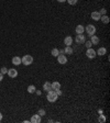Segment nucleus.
I'll return each mask as SVG.
<instances>
[{"instance_id":"nucleus-17","label":"nucleus","mask_w":110,"mask_h":123,"mask_svg":"<svg viewBox=\"0 0 110 123\" xmlns=\"http://www.w3.org/2000/svg\"><path fill=\"white\" fill-rule=\"evenodd\" d=\"M97 53V55H100V56H102V55H105V54L107 53V50H106V47H100L99 50L96 52Z\"/></svg>"},{"instance_id":"nucleus-32","label":"nucleus","mask_w":110,"mask_h":123,"mask_svg":"<svg viewBox=\"0 0 110 123\" xmlns=\"http://www.w3.org/2000/svg\"><path fill=\"white\" fill-rule=\"evenodd\" d=\"M0 68H1V67H0Z\"/></svg>"},{"instance_id":"nucleus-30","label":"nucleus","mask_w":110,"mask_h":123,"mask_svg":"<svg viewBox=\"0 0 110 123\" xmlns=\"http://www.w3.org/2000/svg\"><path fill=\"white\" fill-rule=\"evenodd\" d=\"M57 1H58V2H65L66 0H57Z\"/></svg>"},{"instance_id":"nucleus-28","label":"nucleus","mask_w":110,"mask_h":123,"mask_svg":"<svg viewBox=\"0 0 110 123\" xmlns=\"http://www.w3.org/2000/svg\"><path fill=\"white\" fill-rule=\"evenodd\" d=\"M35 93H36V95H38V96H41V93H42V92L40 91V90H35Z\"/></svg>"},{"instance_id":"nucleus-16","label":"nucleus","mask_w":110,"mask_h":123,"mask_svg":"<svg viewBox=\"0 0 110 123\" xmlns=\"http://www.w3.org/2000/svg\"><path fill=\"white\" fill-rule=\"evenodd\" d=\"M100 20L102 21V23H105V24H108L109 23V17L107 16V14H104V16L100 17Z\"/></svg>"},{"instance_id":"nucleus-22","label":"nucleus","mask_w":110,"mask_h":123,"mask_svg":"<svg viewBox=\"0 0 110 123\" xmlns=\"http://www.w3.org/2000/svg\"><path fill=\"white\" fill-rule=\"evenodd\" d=\"M66 1H67V2H68V4H70V6H75L78 0H66Z\"/></svg>"},{"instance_id":"nucleus-5","label":"nucleus","mask_w":110,"mask_h":123,"mask_svg":"<svg viewBox=\"0 0 110 123\" xmlns=\"http://www.w3.org/2000/svg\"><path fill=\"white\" fill-rule=\"evenodd\" d=\"M75 41L77 44H84L86 41V38H85V35H83V34H77L76 35V38H75Z\"/></svg>"},{"instance_id":"nucleus-31","label":"nucleus","mask_w":110,"mask_h":123,"mask_svg":"<svg viewBox=\"0 0 110 123\" xmlns=\"http://www.w3.org/2000/svg\"><path fill=\"white\" fill-rule=\"evenodd\" d=\"M2 120V114H1V112H0V121Z\"/></svg>"},{"instance_id":"nucleus-14","label":"nucleus","mask_w":110,"mask_h":123,"mask_svg":"<svg viewBox=\"0 0 110 123\" xmlns=\"http://www.w3.org/2000/svg\"><path fill=\"white\" fill-rule=\"evenodd\" d=\"M90 42L92 43V45H96L99 43V38L98 36H96V35H91V38H90Z\"/></svg>"},{"instance_id":"nucleus-6","label":"nucleus","mask_w":110,"mask_h":123,"mask_svg":"<svg viewBox=\"0 0 110 123\" xmlns=\"http://www.w3.org/2000/svg\"><path fill=\"white\" fill-rule=\"evenodd\" d=\"M57 62L60 64H62V65H64V64L67 63V57H66L64 54H60V55L57 56Z\"/></svg>"},{"instance_id":"nucleus-8","label":"nucleus","mask_w":110,"mask_h":123,"mask_svg":"<svg viewBox=\"0 0 110 123\" xmlns=\"http://www.w3.org/2000/svg\"><path fill=\"white\" fill-rule=\"evenodd\" d=\"M8 76L10 78H16L18 76V72L14 68H10V69H8Z\"/></svg>"},{"instance_id":"nucleus-15","label":"nucleus","mask_w":110,"mask_h":123,"mask_svg":"<svg viewBox=\"0 0 110 123\" xmlns=\"http://www.w3.org/2000/svg\"><path fill=\"white\" fill-rule=\"evenodd\" d=\"M51 85H52V89H53V90L61 89V84H60L58 81H53L52 84H51Z\"/></svg>"},{"instance_id":"nucleus-11","label":"nucleus","mask_w":110,"mask_h":123,"mask_svg":"<svg viewBox=\"0 0 110 123\" xmlns=\"http://www.w3.org/2000/svg\"><path fill=\"white\" fill-rule=\"evenodd\" d=\"M84 31H85V26H84V25L79 24L76 26V33H77V34H83Z\"/></svg>"},{"instance_id":"nucleus-7","label":"nucleus","mask_w":110,"mask_h":123,"mask_svg":"<svg viewBox=\"0 0 110 123\" xmlns=\"http://www.w3.org/2000/svg\"><path fill=\"white\" fill-rule=\"evenodd\" d=\"M30 122L31 123H40L41 122V115H40V114H34V115H32V118L30 119Z\"/></svg>"},{"instance_id":"nucleus-1","label":"nucleus","mask_w":110,"mask_h":123,"mask_svg":"<svg viewBox=\"0 0 110 123\" xmlns=\"http://www.w3.org/2000/svg\"><path fill=\"white\" fill-rule=\"evenodd\" d=\"M57 98H58V96H57L56 91L55 90H50V91H47V96H46V99L48 102H55V101L57 100Z\"/></svg>"},{"instance_id":"nucleus-4","label":"nucleus","mask_w":110,"mask_h":123,"mask_svg":"<svg viewBox=\"0 0 110 123\" xmlns=\"http://www.w3.org/2000/svg\"><path fill=\"white\" fill-rule=\"evenodd\" d=\"M96 55H97V53H96V51L94 50V48H87V51H86V56L88 57V58H90V59H92V58H95L96 57Z\"/></svg>"},{"instance_id":"nucleus-24","label":"nucleus","mask_w":110,"mask_h":123,"mask_svg":"<svg viewBox=\"0 0 110 123\" xmlns=\"http://www.w3.org/2000/svg\"><path fill=\"white\" fill-rule=\"evenodd\" d=\"M45 113H46V112H45V110H44V109H40L38 114H40L41 117H43V115H45Z\"/></svg>"},{"instance_id":"nucleus-18","label":"nucleus","mask_w":110,"mask_h":123,"mask_svg":"<svg viewBox=\"0 0 110 123\" xmlns=\"http://www.w3.org/2000/svg\"><path fill=\"white\" fill-rule=\"evenodd\" d=\"M35 90H36V88H35L34 85H30L28 87V92H29V93H34Z\"/></svg>"},{"instance_id":"nucleus-23","label":"nucleus","mask_w":110,"mask_h":123,"mask_svg":"<svg viewBox=\"0 0 110 123\" xmlns=\"http://www.w3.org/2000/svg\"><path fill=\"white\" fill-rule=\"evenodd\" d=\"M84 44L86 45V47H87V48H90L91 46H92V43H91L90 41H85V43H84Z\"/></svg>"},{"instance_id":"nucleus-26","label":"nucleus","mask_w":110,"mask_h":123,"mask_svg":"<svg viewBox=\"0 0 110 123\" xmlns=\"http://www.w3.org/2000/svg\"><path fill=\"white\" fill-rule=\"evenodd\" d=\"M99 13H100L101 16H104V14H106V13H107V10L105 9V8H102V9H101L100 11H99Z\"/></svg>"},{"instance_id":"nucleus-19","label":"nucleus","mask_w":110,"mask_h":123,"mask_svg":"<svg viewBox=\"0 0 110 123\" xmlns=\"http://www.w3.org/2000/svg\"><path fill=\"white\" fill-rule=\"evenodd\" d=\"M51 54H52V56L57 57L58 55H60V51L57 50V48H53V50L51 51Z\"/></svg>"},{"instance_id":"nucleus-9","label":"nucleus","mask_w":110,"mask_h":123,"mask_svg":"<svg viewBox=\"0 0 110 123\" xmlns=\"http://www.w3.org/2000/svg\"><path fill=\"white\" fill-rule=\"evenodd\" d=\"M91 19L92 20H95V21H99L100 20V17H101V14L99 12H97V11H94V12H91Z\"/></svg>"},{"instance_id":"nucleus-13","label":"nucleus","mask_w":110,"mask_h":123,"mask_svg":"<svg viewBox=\"0 0 110 123\" xmlns=\"http://www.w3.org/2000/svg\"><path fill=\"white\" fill-rule=\"evenodd\" d=\"M12 64H13V65H16V66L20 65V64H21V58L18 57V56H14L12 58Z\"/></svg>"},{"instance_id":"nucleus-10","label":"nucleus","mask_w":110,"mask_h":123,"mask_svg":"<svg viewBox=\"0 0 110 123\" xmlns=\"http://www.w3.org/2000/svg\"><path fill=\"white\" fill-rule=\"evenodd\" d=\"M43 90H44V91H50V90H52V85H51L50 81H45V82H44Z\"/></svg>"},{"instance_id":"nucleus-12","label":"nucleus","mask_w":110,"mask_h":123,"mask_svg":"<svg viewBox=\"0 0 110 123\" xmlns=\"http://www.w3.org/2000/svg\"><path fill=\"white\" fill-rule=\"evenodd\" d=\"M73 43V38H70V36H66L65 38H64V44L66 45V46H70Z\"/></svg>"},{"instance_id":"nucleus-2","label":"nucleus","mask_w":110,"mask_h":123,"mask_svg":"<svg viewBox=\"0 0 110 123\" xmlns=\"http://www.w3.org/2000/svg\"><path fill=\"white\" fill-rule=\"evenodd\" d=\"M32 63H33V56H31V55H24L21 58V64H23L24 66H29Z\"/></svg>"},{"instance_id":"nucleus-3","label":"nucleus","mask_w":110,"mask_h":123,"mask_svg":"<svg viewBox=\"0 0 110 123\" xmlns=\"http://www.w3.org/2000/svg\"><path fill=\"white\" fill-rule=\"evenodd\" d=\"M86 33H87L89 36L95 35V33H96V26L92 24H88L87 26H86Z\"/></svg>"},{"instance_id":"nucleus-29","label":"nucleus","mask_w":110,"mask_h":123,"mask_svg":"<svg viewBox=\"0 0 110 123\" xmlns=\"http://www.w3.org/2000/svg\"><path fill=\"white\" fill-rule=\"evenodd\" d=\"M2 79H3V74H1V73H0V81H1Z\"/></svg>"},{"instance_id":"nucleus-27","label":"nucleus","mask_w":110,"mask_h":123,"mask_svg":"<svg viewBox=\"0 0 110 123\" xmlns=\"http://www.w3.org/2000/svg\"><path fill=\"white\" fill-rule=\"evenodd\" d=\"M55 91H56L57 96H61V95H62V91H61V89H56V90H55Z\"/></svg>"},{"instance_id":"nucleus-20","label":"nucleus","mask_w":110,"mask_h":123,"mask_svg":"<svg viewBox=\"0 0 110 123\" xmlns=\"http://www.w3.org/2000/svg\"><path fill=\"white\" fill-rule=\"evenodd\" d=\"M73 48L70 47V46H66L65 48H64V53H66V54H68V55H70V54H73Z\"/></svg>"},{"instance_id":"nucleus-21","label":"nucleus","mask_w":110,"mask_h":123,"mask_svg":"<svg viewBox=\"0 0 110 123\" xmlns=\"http://www.w3.org/2000/svg\"><path fill=\"white\" fill-rule=\"evenodd\" d=\"M98 121H99L100 123H105V122H106V117H105L104 114H100L99 118H98Z\"/></svg>"},{"instance_id":"nucleus-25","label":"nucleus","mask_w":110,"mask_h":123,"mask_svg":"<svg viewBox=\"0 0 110 123\" xmlns=\"http://www.w3.org/2000/svg\"><path fill=\"white\" fill-rule=\"evenodd\" d=\"M7 72H8V70H7L6 67H2V68H0V73L3 74V75H4V74H7Z\"/></svg>"}]
</instances>
